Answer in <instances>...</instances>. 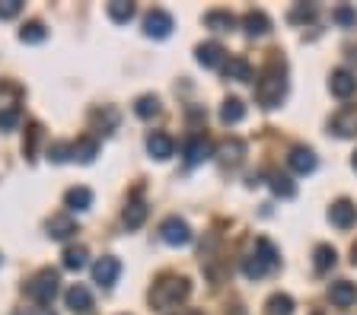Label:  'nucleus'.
I'll list each match as a JSON object with an SVG mask.
<instances>
[{
    "label": "nucleus",
    "mask_w": 357,
    "mask_h": 315,
    "mask_svg": "<svg viewBox=\"0 0 357 315\" xmlns=\"http://www.w3.org/2000/svg\"><path fill=\"white\" fill-rule=\"evenodd\" d=\"M328 300H332V306L338 309H348L357 302V286L351 284V280H335L332 286H328Z\"/></svg>",
    "instance_id": "9b49d317"
},
{
    "label": "nucleus",
    "mask_w": 357,
    "mask_h": 315,
    "mask_svg": "<svg viewBox=\"0 0 357 315\" xmlns=\"http://www.w3.org/2000/svg\"><path fill=\"white\" fill-rule=\"evenodd\" d=\"M328 90H332L335 99H351V96L357 92V76L351 74V70L338 67V70L332 74V80H328Z\"/></svg>",
    "instance_id": "0eeeda50"
},
{
    "label": "nucleus",
    "mask_w": 357,
    "mask_h": 315,
    "mask_svg": "<svg viewBox=\"0 0 357 315\" xmlns=\"http://www.w3.org/2000/svg\"><path fill=\"white\" fill-rule=\"evenodd\" d=\"M351 264H357V242L351 245Z\"/></svg>",
    "instance_id": "ea45409f"
},
{
    "label": "nucleus",
    "mask_w": 357,
    "mask_h": 315,
    "mask_svg": "<svg viewBox=\"0 0 357 315\" xmlns=\"http://www.w3.org/2000/svg\"><path fill=\"white\" fill-rule=\"evenodd\" d=\"M77 233V223L70 217H52L48 220V236L52 239H67V236Z\"/></svg>",
    "instance_id": "4be33fe9"
},
{
    "label": "nucleus",
    "mask_w": 357,
    "mask_h": 315,
    "mask_svg": "<svg viewBox=\"0 0 357 315\" xmlns=\"http://www.w3.org/2000/svg\"><path fill=\"white\" fill-rule=\"evenodd\" d=\"M268 315H294V300H290L287 293H275L268 300Z\"/></svg>",
    "instance_id": "bb28decb"
},
{
    "label": "nucleus",
    "mask_w": 357,
    "mask_h": 315,
    "mask_svg": "<svg viewBox=\"0 0 357 315\" xmlns=\"http://www.w3.org/2000/svg\"><path fill=\"white\" fill-rule=\"evenodd\" d=\"M147 153L153 159H169L172 153H176V143H172L169 134H163V131H156V134L147 137Z\"/></svg>",
    "instance_id": "ddd939ff"
},
{
    "label": "nucleus",
    "mask_w": 357,
    "mask_h": 315,
    "mask_svg": "<svg viewBox=\"0 0 357 315\" xmlns=\"http://www.w3.org/2000/svg\"><path fill=\"white\" fill-rule=\"evenodd\" d=\"M96 153H99V143L93 140V137H86V140H80V143H74V147H70V156L80 159V163H93V159H96Z\"/></svg>",
    "instance_id": "5701e85b"
},
{
    "label": "nucleus",
    "mask_w": 357,
    "mask_h": 315,
    "mask_svg": "<svg viewBox=\"0 0 357 315\" xmlns=\"http://www.w3.org/2000/svg\"><path fill=\"white\" fill-rule=\"evenodd\" d=\"M144 32L150 38H166L172 32V16L166 10H150L147 19H144Z\"/></svg>",
    "instance_id": "1a4fd4ad"
},
{
    "label": "nucleus",
    "mask_w": 357,
    "mask_h": 315,
    "mask_svg": "<svg viewBox=\"0 0 357 315\" xmlns=\"http://www.w3.org/2000/svg\"><path fill=\"white\" fill-rule=\"evenodd\" d=\"M354 169H357V153H354Z\"/></svg>",
    "instance_id": "a19ab883"
},
{
    "label": "nucleus",
    "mask_w": 357,
    "mask_h": 315,
    "mask_svg": "<svg viewBox=\"0 0 357 315\" xmlns=\"http://www.w3.org/2000/svg\"><path fill=\"white\" fill-rule=\"evenodd\" d=\"M64 204L70 210H89L93 207V191L89 188H70L64 195Z\"/></svg>",
    "instance_id": "412c9836"
},
{
    "label": "nucleus",
    "mask_w": 357,
    "mask_h": 315,
    "mask_svg": "<svg viewBox=\"0 0 357 315\" xmlns=\"http://www.w3.org/2000/svg\"><path fill=\"white\" fill-rule=\"evenodd\" d=\"M223 74H227V80L249 83L252 80V64H249L245 58H230L227 64H223Z\"/></svg>",
    "instance_id": "a211bd4d"
},
{
    "label": "nucleus",
    "mask_w": 357,
    "mask_h": 315,
    "mask_svg": "<svg viewBox=\"0 0 357 315\" xmlns=\"http://www.w3.org/2000/svg\"><path fill=\"white\" fill-rule=\"evenodd\" d=\"M332 134L338 137H357V108H342L332 118Z\"/></svg>",
    "instance_id": "f8f14e48"
},
{
    "label": "nucleus",
    "mask_w": 357,
    "mask_h": 315,
    "mask_svg": "<svg viewBox=\"0 0 357 315\" xmlns=\"http://www.w3.org/2000/svg\"><path fill=\"white\" fill-rule=\"evenodd\" d=\"M121 220H125V226H128V229H137V226H141L144 220H147V204H141V201H131V204H128V207H125V217H121Z\"/></svg>",
    "instance_id": "b1692460"
},
{
    "label": "nucleus",
    "mask_w": 357,
    "mask_h": 315,
    "mask_svg": "<svg viewBox=\"0 0 357 315\" xmlns=\"http://www.w3.org/2000/svg\"><path fill=\"white\" fill-rule=\"evenodd\" d=\"M245 118V105H243V99H223V105H220V121L223 124H239V121Z\"/></svg>",
    "instance_id": "aec40b11"
},
{
    "label": "nucleus",
    "mask_w": 357,
    "mask_h": 315,
    "mask_svg": "<svg viewBox=\"0 0 357 315\" xmlns=\"http://www.w3.org/2000/svg\"><path fill=\"white\" fill-rule=\"evenodd\" d=\"M243 29L245 35H268L271 32V19H268V13H261V10H249V13L243 16Z\"/></svg>",
    "instance_id": "2eb2a0df"
},
{
    "label": "nucleus",
    "mask_w": 357,
    "mask_h": 315,
    "mask_svg": "<svg viewBox=\"0 0 357 315\" xmlns=\"http://www.w3.org/2000/svg\"><path fill=\"white\" fill-rule=\"evenodd\" d=\"M208 156H211V143L204 140L201 134L188 137V143H185V163L188 165H198V163H204Z\"/></svg>",
    "instance_id": "f3484780"
},
{
    "label": "nucleus",
    "mask_w": 357,
    "mask_h": 315,
    "mask_svg": "<svg viewBox=\"0 0 357 315\" xmlns=\"http://www.w3.org/2000/svg\"><path fill=\"white\" fill-rule=\"evenodd\" d=\"M271 191H275L278 197H284V201H290V197L297 195V185H294L287 175H271Z\"/></svg>",
    "instance_id": "cd10ccee"
},
{
    "label": "nucleus",
    "mask_w": 357,
    "mask_h": 315,
    "mask_svg": "<svg viewBox=\"0 0 357 315\" xmlns=\"http://www.w3.org/2000/svg\"><path fill=\"white\" fill-rule=\"evenodd\" d=\"M16 124H20V108H16V105H10V108H3V112H0V131H13Z\"/></svg>",
    "instance_id": "72a5a7b5"
},
{
    "label": "nucleus",
    "mask_w": 357,
    "mask_h": 315,
    "mask_svg": "<svg viewBox=\"0 0 357 315\" xmlns=\"http://www.w3.org/2000/svg\"><path fill=\"white\" fill-rule=\"evenodd\" d=\"M38 137H42V128L38 124H29V137H26V143H22V153L26 156H36V147H38Z\"/></svg>",
    "instance_id": "f704fd0d"
},
{
    "label": "nucleus",
    "mask_w": 357,
    "mask_h": 315,
    "mask_svg": "<svg viewBox=\"0 0 357 315\" xmlns=\"http://www.w3.org/2000/svg\"><path fill=\"white\" fill-rule=\"evenodd\" d=\"M64 268L67 270H83V268H86V248H83V245L67 248V252H64Z\"/></svg>",
    "instance_id": "c85d7f7f"
},
{
    "label": "nucleus",
    "mask_w": 357,
    "mask_h": 315,
    "mask_svg": "<svg viewBox=\"0 0 357 315\" xmlns=\"http://www.w3.org/2000/svg\"><path fill=\"white\" fill-rule=\"evenodd\" d=\"M287 96V76H284V67L271 64V67L261 70L259 83H255V99H259L261 108H278Z\"/></svg>",
    "instance_id": "f03ea898"
},
{
    "label": "nucleus",
    "mask_w": 357,
    "mask_h": 315,
    "mask_svg": "<svg viewBox=\"0 0 357 315\" xmlns=\"http://www.w3.org/2000/svg\"><path fill=\"white\" fill-rule=\"evenodd\" d=\"M119 274H121L119 258H99V261L93 264V280H96L99 286H112L119 280Z\"/></svg>",
    "instance_id": "9d476101"
},
{
    "label": "nucleus",
    "mask_w": 357,
    "mask_h": 315,
    "mask_svg": "<svg viewBox=\"0 0 357 315\" xmlns=\"http://www.w3.org/2000/svg\"><path fill=\"white\" fill-rule=\"evenodd\" d=\"M29 315H54V312H52V309H48V306H38V309H32Z\"/></svg>",
    "instance_id": "58836bf2"
},
{
    "label": "nucleus",
    "mask_w": 357,
    "mask_h": 315,
    "mask_svg": "<svg viewBox=\"0 0 357 315\" xmlns=\"http://www.w3.org/2000/svg\"><path fill=\"white\" fill-rule=\"evenodd\" d=\"M109 16H112V23H131V19H134V3L112 0V3H109Z\"/></svg>",
    "instance_id": "a878e982"
},
{
    "label": "nucleus",
    "mask_w": 357,
    "mask_h": 315,
    "mask_svg": "<svg viewBox=\"0 0 357 315\" xmlns=\"http://www.w3.org/2000/svg\"><path fill=\"white\" fill-rule=\"evenodd\" d=\"M223 45H217V42H204V45H198V51H195V58H198L201 67H220L223 64Z\"/></svg>",
    "instance_id": "dca6fc26"
},
{
    "label": "nucleus",
    "mask_w": 357,
    "mask_h": 315,
    "mask_svg": "<svg viewBox=\"0 0 357 315\" xmlns=\"http://www.w3.org/2000/svg\"><path fill=\"white\" fill-rule=\"evenodd\" d=\"M58 284H61V277H58V270H38L36 277L26 284V293H29L32 300L38 302V306H52V300L58 296Z\"/></svg>",
    "instance_id": "20e7f679"
},
{
    "label": "nucleus",
    "mask_w": 357,
    "mask_h": 315,
    "mask_svg": "<svg viewBox=\"0 0 357 315\" xmlns=\"http://www.w3.org/2000/svg\"><path fill=\"white\" fill-rule=\"evenodd\" d=\"M278 261H281V258H278V248L268 239H259L252 255L243 258V274L249 280H259V277H265L271 268H278Z\"/></svg>",
    "instance_id": "7ed1b4c3"
},
{
    "label": "nucleus",
    "mask_w": 357,
    "mask_h": 315,
    "mask_svg": "<svg viewBox=\"0 0 357 315\" xmlns=\"http://www.w3.org/2000/svg\"><path fill=\"white\" fill-rule=\"evenodd\" d=\"M312 258H316V270H319V274H326L328 268H335V261H338V252H335L332 245H316Z\"/></svg>",
    "instance_id": "393cba45"
},
{
    "label": "nucleus",
    "mask_w": 357,
    "mask_h": 315,
    "mask_svg": "<svg viewBox=\"0 0 357 315\" xmlns=\"http://www.w3.org/2000/svg\"><path fill=\"white\" fill-rule=\"evenodd\" d=\"M204 23L214 32H230V29H236V16H233L230 10H211V13L204 16Z\"/></svg>",
    "instance_id": "6ab92c4d"
},
{
    "label": "nucleus",
    "mask_w": 357,
    "mask_h": 315,
    "mask_svg": "<svg viewBox=\"0 0 357 315\" xmlns=\"http://www.w3.org/2000/svg\"><path fill=\"white\" fill-rule=\"evenodd\" d=\"M316 153L310 150V147H294V150L287 153V165L294 169L297 175H310V172H316Z\"/></svg>",
    "instance_id": "6e6552de"
},
{
    "label": "nucleus",
    "mask_w": 357,
    "mask_h": 315,
    "mask_svg": "<svg viewBox=\"0 0 357 315\" xmlns=\"http://www.w3.org/2000/svg\"><path fill=\"white\" fill-rule=\"evenodd\" d=\"M188 293H192V284H188L185 277H160L153 284V290H150V302H153V309H160V312H176L182 302L188 300Z\"/></svg>",
    "instance_id": "f257e3e1"
},
{
    "label": "nucleus",
    "mask_w": 357,
    "mask_h": 315,
    "mask_svg": "<svg viewBox=\"0 0 357 315\" xmlns=\"http://www.w3.org/2000/svg\"><path fill=\"white\" fill-rule=\"evenodd\" d=\"M287 19H290V23H312V19H316V7H306V3H300V7L290 10Z\"/></svg>",
    "instance_id": "473e14b6"
},
{
    "label": "nucleus",
    "mask_w": 357,
    "mask_h": 315,
    "mask_svg": "<svg viewBox=\"0 0 357 315\" xmlns=\"http://www.w3.org/2000/svg\"><path fill=\"white\" fill-rule=\"evenodd\" d=\"M64 302L70 312H89V309H93V296H89V290L83 284L70 286V290L64 293Z\"/></svg>",
    "instance_id": "4468645a"
},
{
    "label": "nucleus",
    "mask_w": 357,
    "mask_h": 315,
    "mask_svg": "<svg viewBox=\"0 0 357 315\" xmlns=\"http://www.w3.org/2000/svg\"><path fill=\"white\" fill-rule=\"evenodd\" d=\"M134 112H137V118H153V115L160 112V99L156 96H141L137 102H134Z\"/></svg>",
    "instance_id": "c756f323"
},
{
    "label": "nucleus",
    "mask_w": 357,
    "mask_h": 315,
    "mask_svg": "<svg viewBox=\"0 0 357 315\" xmlns=\"http://www.w3.org/2000/svg\"><path fill=\"white\" fill-rule=\"evenodd\" d=\"M332 19H335L338 26H357V10L348 7V3H342V7L332 10Z\"/></svg>",
    "instance_id": "2f4dec72"
},
{
    "label": "nucleus",
    "mask_w": 357,
    "mask_h": 315,
    "mask_svg": "<svg viewBox=\"0 0 357 315\" xmlns=\"http://www.w3.org/2000/svg\"><path fill=\"white\" fill-rule=\"evenodd\" d=\"M48 159H54V163L70 159V147H67V143H54V147H48Z\"/></svg>",
    "instance_id": "e433bc0d"
},
{
    "label": "nucleus",
    "mask_w": 357,
    "mask_h": 315,
    "mask_svg": "<svg viewBox=\"0 0 357 315\" xmlns=\"http://www.w3.org/2000/svg\"><path fill=\"white\" fill-rule=\"evenodd\" d=\"M220 156L227 159V163H239V159H243V143H239V140L223 143V147H220Z\"/></svg>",
    "instance_id": "c9c22d12"
},
{
    "label": "nucleus",
    "mask_w": 357,
    "mask_h": 315,
    "mask_svg": "<svg viewBox=\"0 0 357 315\" xmlns=\"http://www.w3.org/2000/svg\"><path fill=\"white\" fill-rule=\"evenodd\" d=\"M45 26L42 23H29V26H22V32H20V38L22 42H29V45H38V42H45Z\"/></svg>",
    "instance_id": "7c9ffc66"
},
{
    "label": "nucleus",
    "mask_w": 357,
    "mask_h": 315,
    "mask_svg": "<svg viewBox=\"0 0 357 315\" xmlns=\"http://www.w3.org/2000/svg\"><path fill=\"white\" fill-rule=\"evenodd\" d=\"M328 220H332V226H338V229H351V226L357 223V207L348 197H342V201H335L332 207H328Z\"/></svg>",
    "instance_id": "423d86ee"
},
{
    "label": "nucleus",
    "mask_w": 357,
    "mask_h": 315,
    "mask_svg": "<svg viewBox=\"0 0 357 315\" xmlns=\"http://www.w3.org/2000/svg\"><path fill=\"white\" fill-rule=\"evenodd\" d=\"M20 10H22L20 0H3V3H0V19H13Z\"/></svg>",
    "instance_id": "4c0bfd02"
},
{
    "label": "nucleus",
    "mask_w": 357,
    "mask_h": 315,
    "mask_svg": "<svg viewBox=\"0 0 357 315\" xmlns=\"http://www.w3.org/2000/svg\"><path fill=\"white\" fill-rule=\"evenodd\" d=\"M160 236H163L166 245H188L192 242V226L182 217H166L160 226Z\"/></svg>",
    "instance_id": "39448f33"
}]
</instances>
